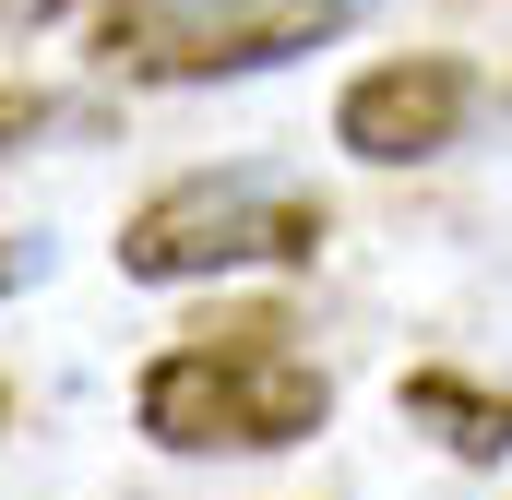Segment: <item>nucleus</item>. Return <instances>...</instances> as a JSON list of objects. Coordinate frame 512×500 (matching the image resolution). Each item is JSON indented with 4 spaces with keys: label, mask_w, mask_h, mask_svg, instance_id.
I'll use <instances>...</instances> for the list:
<instances>
[{
    "label": "nucleus",
    "mask_w": 512,
    "mask_h": 500,
    "mask_svg": "<svg viewBox=\"0 0 512 500\" xmlns=\"http://www.w3.org/2000/svg\"><path fill=\"white\" fill-rule=\"evenodd\" d=\"M298 322L286 310H239V322H203L179 346H155L131 381V429L179 465H239V453H298L322 441L334 417V381L286 346Z\"/></svg>",
    "instance_id": "1"
},
{
    "label": "nucleus",
    "mask_w": 512,
    "mask_h": 500,
    "mask_svg": "<svg viewBox=\"0 0 512 500\" xmlns=\"http://www.w3.org/2000/svg\"><path fill=\"white\" fill-rule=\"evenodd\" d=\"M441 453H465V465H501L512 453V393H489V381H465V370H405V393H393Z\"/></svg>",
    "instance_id": "5"
},
{
    "label": "nucleus",
    "mask_w": 512,
    "mask_h": 500,
    "mask_svg": "<svg viewBox=\"0 0 512 500\" xmlns=\"http://www.w3.org/2000/svg\"><path fill=\"white\" fill-rule=\"evenodd\" d=\"M334 227V203L286 167H191L167 191H143L120 215V274L131 286H227V274H274V262H310Z\"/></svg>",
    "instance_id": "2"
},
{
    "label": "nucleus",
    "mask_w": 512,
    "mask_h": 500,
    "mask_svg": "<svg viewBox=\"0 0 512 500\" xmlns=\"http://www.w3.org/2000/svg\"><path fill=\"white\" fill-rule=\"evenodd\" d=\"M48 12H72V0H0V24H48Z\"/></svg>",
    "instance_id": "8"
},
{
    "label": "nucleus",
    "mask_w": 512,
    "mask_h": 500,
    "mask_svg": "<svg viewBox=\"0 0 512 500\" xmlns=\"http://www.w3.org/2000/svg\"><path fill=\"white\" fill-rule=\"evenodd\" d=\"M370 0H96V72L120 84H239L298 48H334Z\"/></svg>",
    "instance_id": "3"
},
{
    "label": "nucleus",
    "mask_w": 512,
    "mask_h": 500,
    "mask_svg": "<svg viewBox=\"0 0 512 500\" xmlns=\"http://www.w3.org/2000/svg\"><path fill=\"white\" fill-rule=\"evenodd\" d=\"M36 274H48V250H36V239H0V298H12V286H36Z\"/></svg>",
    "instance_id": "7"
},
{
    "label": "nucleus",
    "mask_w": 512,
    "mask_h": 500,
    "mask_svg": "<svg viewBox=\"0 0 512 500\" xmlns=\"http://www.w3.org/2000/svg\"><path fill=\"white\" fill-rule=\"evenodd\" d=\"M477 108H489V72H477V60H453V48H405V60L346 72L334 143H346L358 167H429V155H453V143L477 131Z\"/></svg>",
    "instance_id": "4"
},
{
    "label": "nucleus",
    "mask_w": 512,
    "mask_h": 500,
    "mask_svg": "<svg viewBox=\"0 0 512 500\" xmlns=\"http://www.w3.org/2000/svg\"><path fill=\"white\" fill-rule=\"evenodd\" d=\"M60 120H72L60 96H36V84H0V155H24L36 131H60Z\"/></svg>",
    "instance_id": "6"
}]
</instances>
